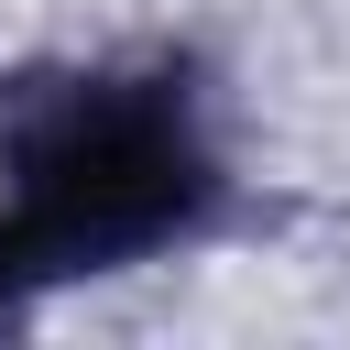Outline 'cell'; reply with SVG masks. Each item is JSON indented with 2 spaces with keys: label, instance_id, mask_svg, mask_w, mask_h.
I'll use <instances>...</instances> for the list:
<instances>
[{
  "label": "cell",
  "instance_id": "obj_1",
  "mask_svg": "<svg viewBox=\"0 0 350 350\" xmlns=\"http://www.w3.org/2000/svg\"><path fill=\"white\" fill-rule=\"evenodd\" d=\"M0 317L44 284L120 273L186 241L219 197L186 66H22L0 77Z\"/></svg>",
  "mask_w": 350,
  "mask_h": 350
}]
</instances>
